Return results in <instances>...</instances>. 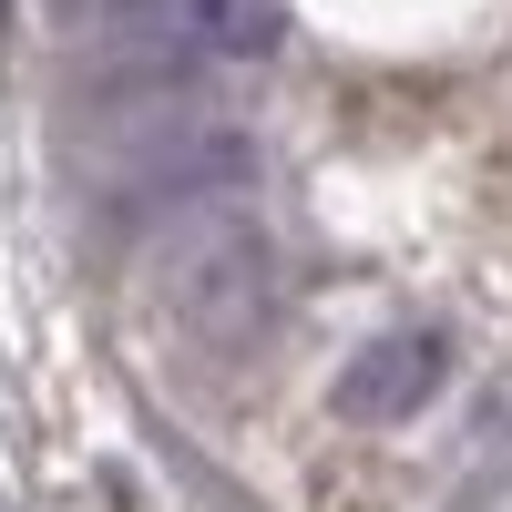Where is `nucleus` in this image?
I'll use <instances>...</instances> for the list:
<instances>
[{
    "instance_id": "f257e3e1",
    "label": "nucleus",
    "mask_w": 512,
    "mask_h": 512,
    "mask_svg": "<svg viewBox=\"0 0 512 512\" xmlns=\"http://www.w3.org/2000/svg\"><path fill=\"white\" fill-rule=\"evenodd\" d=\"M154 308L185 338H205V349H246V338L267 328V308H277V246H267V226L226 216V205L175 216L164 246H154Z\"/></svg>"
},
{
    "instance_id": "7ed1b4c3",
    "label": "nucleus",
    "mask_w": 512,
    "mask_h": 512,
    "mask_svg": "<svg viewBox=\"0 0 512 512\" xmlns=\"http://www.w3.org/2000/svg\"><path fill=\"white\" fill-rule=\"evenodd\" d=\"M256 175V144L236 134V123H205V113H164V134L123 164V195L144 205H175V216H195V205H216Z\"/></svg>"
},
{
    "instance_id": "20e7f679",
    "label": "nucleus",
    "mask_w": 512,
    "mask_h": 512,
    "mask_svg": "<svg viewBox=\"0 0 512 512\" xmlns=\"http://www.w3.org/2000/svg\"><path fill=\"white\" fill-rule=\"evenodd\" d=\"M93 21L113 41H144V52H175V62L256 52V41H267V11H256V0H93Z\"/></svg>"
},
{
    "instance_id": "39448f33",
    "label": "nucleus",
    "mask_w": 512,
    "mask_h": 512,
    "mask_svg": "<svg viewBox=\"0 0 512 512\" xmlns=\"http://www.w3.org/2000/svg\"><path fill=\"white\" fill-rule=\"evenodd\" d=\"M0 11H11V0H0Z\"/></svg>"
},
{
    "instance_id": "f03ea898",
    "label": "nucleus",
    "mask_w": 512,
    "mask_h": 512,
    "mask_svg": "<svg viewBox=\"0 0 512 512\" xmlns=\"http://www.w3.org/2000/svg\"><path fill=\"white\" fill-rule=\"evenodd\" d=\"M441 390H451V328H379L369 349L338 359L328 410L349 420V431H400V420H420Z\"/></svg>"
}]
</instances>
